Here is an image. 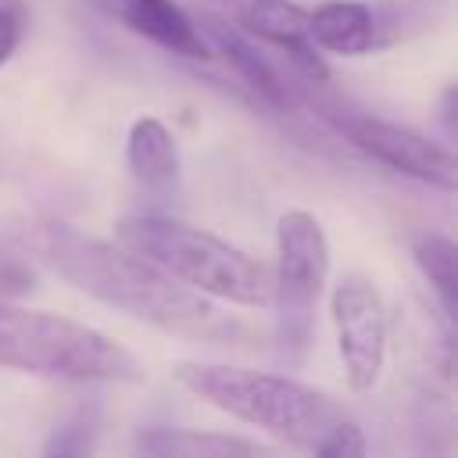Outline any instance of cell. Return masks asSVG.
Segmentation results:
<instances>
[{
  "label": "cell",
  "instance_id": "obj_1",
  "mask_svg": "<svg viewBox=\"0 0 458 458\" xmlns=\"http://www.w3.org/2000/svg\"><path fill=\"white\" fill-rule=\"evenodd\" d=\"M32 250L86 297L161 333L204 344H229L240 333L204 293L182 286L125 243L97 240L64 222H43L32 229Z\"/></svg>",
  "mask_w": 458,
  "mask_h": 458
},
{
  "label": "cell",
  "instance_id": "obj_2",
  "mask_svg": "<svg viewBox=\"0 0 458 458\" xmlns=\"http://www.w3.org/2000/svg\"><path fill=\"white\" fill-rule=\"evenodd\" d=\"M172 376L182 390L225 411L229 419L258 426L304 451H315V444L347 415L329 394L286 372H258L218 361H179Z\"/></svg>",
  "mask_w": 458,
  "mask_h": 458
},
{
  "label": "cell",
  "instance_id": "obj_3",
  "mask_svg": "<svg viewBox=\"0 0 458 458\" xmlns=\"http://www.w3.org/2000/svg\"><path fill=\"white\" fill-rule=\"evenodd\" d=\"M118 243L154 261L161 272L179 279L182 286L218 297L240 308H268L272 297V272L254 254L240 250L236 243L186 225L168 215H125L114 222Z\"/></svg>",
  "mask_w": 458,
  "mask_h": 458
},
{
  "label": "cell",
  "instance_id": "obj_4",
  "mask_svg": "<svg viewBox=\"0 0 458 458\" xmlns=\"http://www.w3.org/2000/svg\"><path fill=\"white\" fill-rule=\"evenodd\" d=\"M0 369L68 383H140V358L114 336L0 297Z\"/></svg>",
  "mask_w": 458,
  "mask_h": 458
},
{
  "label": "cell",
  "instance_id": "obj_5",
  "mask_svg": "<svg viewBox=\"0 0 458 458\" xmlns=\"http://www.w3.org/2000/svg\"><path fill=\"white\" fill-rule=\"evenodd\" d=\"M272 272V340L276 358L297 369L311 344H315V315L329 279V240L322 222L304 211L290 208L276 222V265Z\"/></svg>",
  "mask_w": 458,
  "mask_h": 458
},
{
  "label": "cell",
  "instance_id": "obj_6",
  "mask_svg": "<svg viewBox=\"0 0 458 458\" xmlns=\"http://www.w3.org/2000/svg\"><path fill=\"white\" fill-rule=\"evenodd\" d=\"M326 122L369 161L394 168L408 179H419L426 186H437L451 193L458 186V161L451 143L429 140L401 122L365 114V111H326Z\"/></svg>",
  "mask_w": 458,
  "mask_h": 458
},
{
  "label": "cell",
  "instance_id": "obj_7",
  "mask_svg": "<svg viewBox=\"0 0 458 458\" xmlns=\"http://www.w3.org/2000/svg\"><path fill=\"white\" fill-rule=\"evenodd\" d=\"M329 315L344 379L354 394H369L386 365V308L376 283L361 272L340 276L329 293Z\"/></svg>",
  "mask_w": 458,
  "mask_h": 458
},
{
  "label": "cell",
  "instance_id": "obj_8",
  "mask_svg": "<svg viewBox=\"0 0 458 458\" xmlns=\"http://www.w3.org/2000/svg\"><path fill=\"white\" fill-rule=\"evenodd\" d=\"M240 29L250 39L268 43L279 54H286V64L293 72H301L308 82L318 86L329 79L326 57L308 36V11L301 4H293V0H243Z\"/></svg>",
  "mask_w": 458,
  "mask_h": 458
},
{
  "label": "cell",
  "instance_id": "obj_9",
  "mask_svg": "<svg viewBox=\"0 0 458 458\" xmlns=\"http://www.w3.org/2000/svg\"><path fill=\"white\" fill-rule=\"evenodd\" d=\"M193 21H197L200 36L208 39L211 54L222 57L236 72V79L258 100H265L268 107H279V111L283 107H293V89L286 86V79L279 75V68L272 64V57H265V50L258 47V39H250L240 25H233V21H225L222 14H211V11H200Z\"/></svg>",
  "mask_w": 458,
  "mask_h": 458
},
{
  "label": "cell",
  "instance_id": "obj_10",
  "mask_svg": "<svg viewBox=\"0 0 458 458\" xmlns=\"http://www.w3.org/2000/svg\"><path fill=\"white\" fill-rule=\"evenodd\" d=\"M118 18L143 39L157 43L168 54L190 57V61H211V47L200 36L197 21L175 4V0H114Z\"/></svg>",
  "mask_w": 458,
  "mask_h": 458
},
{
  "label": "cell",
  "instance_id": "obj_11",
  "mask_svg": "<svg viewBox=\"0 0 458 458\" xmlns=\"http://www.w3.org/2000/svg\"><path fill=\"white\" fill-rule=\"evenodd\" d=\"M125 168L143 193L168 197L179 186V143L157 114H140L129 125Z\"/></svg>",
  "mask_w": 458,
  "mask_h": 458
},
{
  "label": "cell",
  "instance_id": "obj_12",
  "mask_svg": "<svg viewBox=\"0 0 458 458\" xmlns=\"http://www.w3.org/2000/svg\"><path fill=\"white\" fill-rule=\"evenodd\" d=\"M308 36L322 54H369L376 47V11L365 0H326L308 11Z\"/></svg>",
  "mask_w": 458,
  "mask_h": 458
},
{
  "label": "cell",
  "instance_id": "obj_13",
  "mask_svg": "<svg viewBox=\"0 0 458 458\" xmlns=\"http://www.w3.org/2000/svg\"><path fill=\"white\" fill-rule=\"evenodd\" d=\"M136 451L150 458H236V454H261V444L233 433L150 426L136 433Z\"/></svg>",
  "mask_w": 458,
  "mask_h": 458
},
{
  "label": "cell",
  "instance_id": "obj_14",
  "mask_svg": "<svg viewBox=\"0 0 458 458\" xmlns=\"http://www.w3.org/2000/svg\"><path fill=\"white\" fill-rule=\"evenodd\" d=\"M408 243H411V258H415L422 279L429 283V290L440 304L444 322L451 326L454 311H458V247H454V240L437 229H422Z\"/></svg>",
  "mask_w": 458,
  "mask_h": 458
},
{
  "label": "cell",
  "instance_id": "obj_15",
  "mask_svg": "<svg viewBox=\"0 0 458 458\" xmlns=\"http://www.w3.org/2000/svg\"><path fill=\"white\" fill-rule=\"evenodd\" d=\"M100 437V404H79L43 444V454H89Z\"/></svg>",
  "mask_w": 458,
  "mask_h": 458
},
{
  "label": "cell",
  "instance_id": "obj_16",
  "mask_svg": "<svg viewBox=\"0 0 458 458\" xmlns=\"http://www.w3.org/2000/svg\"><path fill=\"white\" fill-rule=\"evenodd\" d=\"M365 451H369V444H365L361 426H358L351 415H344V419L315 444L311 454H318V458H361Z\"/></svg>",
  "mask_w": 458,
  "mask_h": 458
},
{
  "label": "cell",
  "instance_id": "obj_17",
  "mask_svg": "<svg viewBox=\"0 0 458 458\" xmlns=\"http://www.w3.org/2000/svg\"><path fill=\"white\" fill-rule=\"evenodd\" d=\"M32 283H36V272L29 268V261L0 247V297H21L32 290Z\"/></svg>",
  "mask_w": 458,
  "mask_h": 458
},
{
  "label": "cell",
  "instance_id": "obj_18",
  "mask_svg": "<svg viewBox=\"0 0 458 458\" xmlns=\"http://www.w3.org/2000/svg\"><path fill=\"white\" fill-rule=\"evenodd\" d=\"M18 43H21V18H18L14 7L0 4V68L14 57Z\"/></svg>",
  "mask_w": 458,
  "mask_h": 458
},
{
  "label": "cell",
  "instance_id": "obj_19",
  "mask_svg": "<svg viewBox=\"0 0 458 458\" xmlns=\"http://www.w3.org/2000/svg\"><path fill=\"white\" fill-rule=\"evenodd\" d=\"M454 114H458V89H454V86H447V89L440 93V125H444L447 143H451V140H454V132H458Z\"/></svg>",
  "mask_w": 458,
  "mask_h": 458
}]
</instances>
